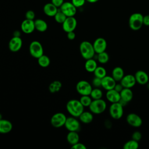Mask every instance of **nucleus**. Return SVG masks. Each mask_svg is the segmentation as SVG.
Listing matches in <instances>:
<instances>
[{
	"label": "nucleus",
	"mask_w": 149,
	"mask_h": 149,
	"mask_svg": "<svg viewBox=\"0 0 149 149\" xmlns=\"http://www.w3.org/2000/svg\"><path fill=\"white\" fill-rule=\"evenodd\" d=\"M66 108L71 116L79 118L80 114L84 111V107L79 100L72 99L68 101Z\"/></svg>",
	"instance_id": "obj_1"
},
{
	"label": "nucleus",
	"mask_w": 149,
	"mask_h": 149,
	"mask_svg": "<svg viewBox=\"0 0 149 149\" xmlns=\"http://www.w3.org/2000/svg\"><path fill=\"white\" fill-rule=\"evenodd\" d=\"M79 51L81 56L86 60L93 58L95 54L93 44L88 41H83L80 44Z\"/></svg>",
	"instance_id": "obj_2"
},
{
	"label": "nucleus",
	"mask_w": 149,
	"mask_h": 149,
	"mask_svg": "<svg viewBox=\"0 0 149 149\" xmlns=\"http://www.w3.org/2000/svg\"><path fill=\"white\" fill-rule=\"evenodd\" d=\"M143 25V15L140 13H134L132 14L129 19V26L134 30H140Z\"/></svg>",
	"instance_id": "obj_3"
},
{
	"label": "nucleus",
	"mask_w": 149,
	"mask_h": 149,
	"mask_svg": "<svg viewBox=\"0 0 149 149\" xmlns=\"http://www.w3.org/2000/svg\"><path fill=\"white\" fill-rule=\"evenodd\" d=\"M88 108L90 111L93 114H101L105 111L107 108V103L102 98L93 100Z\"/></svg>",
	"instance_id": "obj_4"
},
{
	"label": "nucleus",
	"mask_w": 149,
	"mask_h": 149,
	"mask_svg": "<svg viewBox=\"0 0 149 149\" xmlns=\"http://www.w3.org/2000/svg\"><path fill=\"white\" fill-rule=\"evenodd\" d=\"M29 52L34 58L38 59L44 54V49L42 44L38 41H33L29 45Z\"/></svg>",
	"instance_id": "obj_5"
},
{
	"label": "nucleus",
	"mask_w": 149,
	"mask_h": 149,
	"mask_svg": "<svg viewBox=\"0 0 149 149\" xmlns=\"http://www.w3.org/2000/svg\"><path fill=\"white\" fill-rule=\"evenodd\" d=\"M109 113L113 119H119L123 115V107L119 102L111 103L109 108Z\"/></svg>",
	"instance_id": "obj_6"
},
{
	"label": "nucleus",
	"mask_w": 149,
	"mask_h": 149,
	"mask_svg": "<svg viewBox=\"0 0 149 149\" xmlns=\"http://www.w3.org/2000/svg\"><path fill=\"white\" fill-rule=\"evenodd\" d=\"M93 89L91 84L86 80H80L78 81L76 86L77 92L81 95H90Z\"/></svg>",
	"instance_id": "obj_7"
},
{
	"label": "nucleus",
	"mask_w": 149,
	"mask_h": 149,
	"mask_svg": "<svg viewBox=\"0 0 149 149\" xmlns=\"http://www.w3.org/2000/svg\"><path fill=\"white\" fill-rule=\"evenodd\" d=\"M66 116L62 112H56L54 113L51 118V124L55 128H59L65 125Z\"/></svg>",
	"instance_id": "obj_8"
},
{
	"label": "nucleus",
	"mask_w": 149,
	"mask_h": 149,
	"mask_svg": "<svg viewBox=\"0 0 149 149\" xmlns=\"http://www.w3.org/2000/svg\"><path fill=\"white\" fill-rule=\"evenodd\" d=\"M64 126L69 132H79L80 129V123L77 118L74 116L68 117Z\"/></svg>",
	"instance_id": "obj_9"
},
{
	"label": "nucleus",
	"mask_w": 149,
	"mask_h": 149,
	"mask_svg": "<svg viewBox=\"0 0 149 149\" xmlns=\"http://www.w3.org/2000/svg\"><path fill=\"white\" fill-rule=\"evenodd\" d=\"M59 8L67 17L74 16L77 12V8L72 2H64Z\"/></svg>",
	"instance_id": "obj_10"
},
{
	"label": "nucleus",
	"mask_w": 149,
	"mask_h": 149,
	"mask_svg": "<svg viewBox=\"0 0 149 149\" xmlns=\"http://www.w3.org/2000/svg\"><path fill=\"white\" fill-rule=\"evenodd\" d=\"M127 123L133 127H139L143 123L141 117L135 113H130L126 116Z\"/></svg>",
	"instance_id": "obj_11"
},
{
	"label": "nucleus",
	"mask_w": 149,
	"mask_h": 149,
	"mask_svg": "<svg viewBox=\"0 0 149 149\" xmlns=\"http://www.w3.org/2000/svg\"><path fill=\"white\" fill-rule=\"evenodd\" d=\"M77 27V20L74 16L67 17L62 23V29L66 33L73 31Z\"/></svg>",
	"instance_id": "obj_12"
},
{
	"label": "nucleus",
	"mask_w": 149,
	"mask_h": 149,
	"mask_svg": "<svg viewBox=\"0 0 149 149\" xmlns=\"http://www.w3.org/2000/svg\"><path fill=\"white\" fill-rule=\"evenodd\" d=\"M22 45L23 41L20 37L13 36L9 42L8 47L11 52H16L22 48Z\"/></svg>",
	"instance_id": "obj_13"
},
{
	"label": "nucleus",
	"mask_w": 149,
	"mask_h": 149,
	"mask_svg": "<svg viewBox=\"0 0 149 149\" xmlns=\"http://www.w3.org/2000/svg\"><path fill=\"white\" fill-rule=\"evenodd\" d=\"M93 45L95 54L105 51L107 48V42L105 39L102 37H98L96 38Z\"/></svg>",
	"instance_id": "obj_14"
},
{
	"label": "nucleus",
	"mask_w": 149,
	"mask_h": 149,
	"mask_svg": "<svg viewBox=\"0 0 149 149\" xmlns=\"http://www.w3.org/2000/svg\"><path fill=\"white\" fill-rule=\"evenodd\" d=\"M120 83L122 85L123 88H131L137 83L134 75L128 74L125 75L120 81Z\"/></svg>",
	"instance_id": "obj_15"
},
{
	"label": "nucleus",
	"mask_w": 149,
	"mask_h": 149,
	"mask_svg": "<svg viewBox=\"0 0 149 149\" xmlns=\"http://www.w3.org/2000/svg\"><path fill=\"white\" fill-rule=\"evenodd\" d=\"M21 30L25 34H31L35 29L34 20L25 19L21 23Z\"/></svg>",
	"instance_id": "obj_16"
},
{
	"label": "nucleus",
	"mask_w": 149,
	"mask_h": 149,
	"mask_svg": "<svg viewBox=\"0 0 149 149\" xmlns=\"http://www.w3.org/2000/svg\"><path fill=\"white\" fill-rule=\"evenodd\" d=\"M116 81L113 79L111 76H105L101 79V87L108 91L114 88Z\"/></svg>",
	"instance_id": "obj_17"
},
{
	"label": "nucleus",
	"mask_w": 149,
	"mask_h": 149,
	"mask_svg": "<svg viewBox=\"0 0 149 149\" xmlns=\"http://www.w3.org/2000/svg\"><path fill=\"white\" fill-rule=\"evenodd\" d=\"M136 83L140 85L146 84L149 80L148 74L144 70H139L134 74Z\"/></svg>",
	"instance_id": "obj_18"
},
{
	"label": "nucleus",
	"mask_w": 149,
	"mask_h": 149,
	"mask_svg": "<svg viewBox=\"0 0 149 149\" xmlns=\"http://www.w3.org/2000/svg\"><path fill=\"white\" fill-rule=\"evenodd\" d=\"M106 98L111 103L119 102L120 100V93L115 90L114 88L108 90L106 93Z\"/></svg>",
	"instance_id": "obj_19"
},
{
	"label": "nucleus",
	"mask_w": 149,
	"mask_h": 149,
	"mask_svg": "<svg viewBox=\"0 0 149 149\" xmlns=\"http://www.w3.org/2000/svg\"><path fill=\"white\" fill-rule=\"evenodd\" d=\"M12 128L13 125L10 121L3 118L0 119V133H8L12 131Z\"/></svg>",
	"instance_id": "obj_20"
},
{
	"label": "nucleus",
	"mask_w": 149,
	"mask_h": 149,
	"mask_svg": "<svg viewBox=\"0 0 149 149\" xmlns=\"http://www.w3.org/2000/svg\"><path fill=\"white\" fill-rule=\"evenodd\" d=\"M58 8L51 2L46 3L43 7L44 13L48 16L54 17L58 12Z\"/></svg>",
	"instance_id": "obj_21"
},
{
	"label": "nucleus",
	"mask_w": 149,
	"mask_h": 149,
	"mask_svg": "<svg viewBox=\"0 0 149 149\" xmlns=\"http://www.w3.org/2000/svg\"><path fill=\"white\" fill-rule=\"evenodd\" d=\"M120 99L126 101L127 103L132 101L133 97V91L129 88H123L120 92Z\"/></svg>",
	"instance_id": "obj_22"
},
{
	"label": "nucleus",
	"mask_w": 149,
	"mask_h": 149,
	"mask_svg": "<svg viewBox=\"0 0 149 149\" xmlns=\"http://www.w3.org/2000/svg\"><path fill=\"white\" fill-rule=\"evenodd\" d=\"M93 113L91 111H83L79 116V120L85 124L91 123L93 120Z\"/></svg>",
	"instance_id": "obj_23"
},
{
	"label": "nucleus",
	"mask_w": 149,
	"mask_h": 149,
	"mask_svg": "<svg viewBox=\"0 0 149 149\" xmlns=\"http://www.w3.org/2000/svg\"><path fill=\"white\" fill-rule=\"evenodd\" d=\"M124 76V70L121 67L116 66L113 69L111 76L116 81H120Z\"/></svg>",
	"instance_id": "obj_24"
},
{
	"label": "nucleus",
	"mask_w": 149,
	"mask_h": 149,
	"mask_svg": "<svg viewBox=\"0 0 149 149\" xmlns=\"http://www.w3.org/2000/svg\"><path fill=\"white\" fill-rule=\"evenodd\" d=\"M79 135L77 132H69L66 136V140L71 146L79 141Z\"/></svg>",
	"instance_id": "obj_25"
},
{
	"label": "nucleus",
	"mask_w": 149,
	"mask_h": 149,
	"mask_svg": "<svg viewBox=\"0 0 149 149\" xmlns=\"http://www.w3.org/2000/svg\"><path fill=\"white\" fill-rule=\"evenodd\" d=\"M97 66V63L96 61L93 58H90L86 60V62L84 63V68L87 72L89 73H93Z\"/></svg>",
	"instance_id": "obj_26"
},
{
	"label": "nucleus",
	"mask_w": 149,
	"mask_h": 149,
	"mask_svg": "<svg viewBox=\"0 0 149 149\" xmlns=\"http://www.w3.org/2000/svg\"><path fill=\"white\" fill-rule=\"evenodd\" d=\"M34 25L35 29L40 32H44L48 29L47 22L41 19H36L34 20Z\"/></svg>",
	"instance_id": "obj_27"
},
{
	"label": "nucleus",
	"mask_w": 149,
	"mask_h": 149,
	"mask_svg": "<svg viewBox=\"0 0 149 149\" xmlns=\"http://www.w3.org/2000/svg\"><path fill=\"white\" fill-rule=\"evenodd\" d=\"M62 83L60 81L55 80L51 83L48 86V90L51 93H56L62 88Z\"/></svg>",
	"instance_id": "obj_28"
},
{
	"label": "nucleus",
	"mask_w": 149,
	"mask_h": 149,
	"mask_svg": "<svg viewBox=\"0 0 149 149\" xmlns=\"http://www.w3.org/2000/svg\"><path fill=\"white\" fill-rule=\"evenodd\" d=\"M37 62L40 66L42 68H47L50 65L51 61L47 55L43 54L37 59Z\"/></svg>",
	"instance_id": "obj_29"
},
{
	"label": "nucleus",
	"mask_w": 149,
	"mask_h": 149,
	"mask_svg": "<svg viewBox=\"0 0 149 149\" xmlns=\"http://www.w3.org/2000/svg\"><path fill=\"white\" fill-rule=\"evenodd\" d=\"M90 95L93 100H98L102 98L103 93L100 88L98 87H95L94 88L92 89Z\"/></svg>",
	"instance_id": "obj_30"
},
{
	"label": "nucleus",
	"mask_w": 149,
	"mask_h": 149,
	"mask_svg": "<svg viewBox=\"0 0 149 149\" xmlns=\"http://www.w3.org/2000/svg\"><path fill=\"white\" fill-rule=\"evenodd\" d=\"M139 147V142L134 140H130L126 141L123 146V149H137Z\"/></svg>",
	"instance_id": "obj_31"
},
{
	"label": "nucleus",
	"mask_w": 149,
	"mask_h": 149,
	"mask_svg": "<svg viewBox=\"0 0 149 149\" xmlns=\"http://www.w3.org/2000/svg\"><path fill=\"white\" fill-rule=\"evenodd\" d=\"M109 59L108 54L106 51L97 54V61L101 64L107 63Z\"/></svg>",
	"instance_id": "obj_32"
},
{
	"label": "nucleus",
	"mask_w": 149,
	"mask_h": 149,
	"mask_svg": "<svg viewBox=\"0 0 149 149\" xmlns=\"http://www.w3.org/2000/svg\"><path fill=\"white\" fill-rule=\"evenodd\" d=\"M93 73L95 77L100 79H102L105 76H107V70L102 66H97Z\"/></svg>",
	"instance_id": "obj_33"
},
{
	"label": "nucleus",
	"mask_w": 149,
	"mask_h": 149,
	"mask_svg": "<svg viewBox=\"0 0 149 149\" xmlns=\"http://www.w3.org/2000/svg\"><path fill=\"white\" fill-rule=\"evenodd\" d=\"M81 104L84 106V107H88L91 103L93 99L90 97V95H81V97L79 100Z\"/></svg>",
	"instance_id": "obj_34"
},
{
	"label": "nucleus",
	"mask_w": 149,
	"mask_h": 149,
	"mask_svg": "<svg viewBox=\"0 0 149 149\" xmlns=\"http://www.w3.org/2000/svg\"><path fill=\"white\" fill-rule=\"evenodd\" d=\"M54 17L55 20L57 23H61V24H62L67 17V16L60 9H58V12H56V13Z\"/></svg>",
	"instance_id": "obj_35"
},
{
	"label": "nucleus",
	"mask_w": 149,
	"mask_h": 149,
	"mask_svg": "<svg viewBox=\"0 0 149 149\" xmlns=\"http://www.w3.org/2000/svg\"><path fill=\"white\" fill-rule=\"evenodd\" d=\"M35 16H36V14H35L34 12L31 10H27L25 13V17L26 19L34 20Z\"/></svg>",
	"instance_id": "obj_36"
},
{
	"label": "nucleus",
	"mask_w": 149,
	"mask_h": 149,
	"mask_svg": "<svg viewBox=\"0 0 149 149\" xmlns=\"http://www.w3.org/2000/svg\"><path fill=\"white\" fill-rule=\"evenodd\" d=\"M141 137H142L141 133L139 131L134 132L132 135V139L138 142L141 139Z\"/></svg>",
	"instance_id": "obj_37"
},
{
	"label": "nucleus",
	"mask_w": 149,
	"mask_h": 149,
	"mask_svg": "<svg viewBox=\"0 0 149 149\" xmlns=\"http://www.w3.org/2000/svg\"><path fill=\"white\" fill-rule=\"evenodd\" d=\"M86 0H72V3L75 6V7L77 8H80L83 6L85 2H86Z\"/></svg>",
	"instance_id": "obj_38"
},
{
	"label": "nucleus",
	"mask_w": 149,
	"mask_h": 149,
	"mask_svg": "<svg viewBox=\"0 0 149 149\" xmlns=\"http://www.w3.org/2000/svg\"><path fill=\"white\" fill-rule=\"evenodd\" d=\"M92 84L95 87L99 88L100 87H101V79L94 76V78L92 81Z\"/></svg>",
	"instance_id": "obj_39"
},
{
	"label": "nucleus",
	"mask_w": 149,
	"mask_h": 149,
	"mask_svg": "<svg viewBox=\"0 0 149 149\" xmlns=\"http://www.w3.org/2000/svg\"><path fill=\"white\" fill-rule=\"evenodd\" d=\"M71 148H74V149H86L87 148L86 146L84 144L81 143L79 141L78 143L72 145Z\"/></svg>",
	"instance_id": "obj_40"
},
{
	"label": "nucleus",
	"mask_w": 149,
	"mask_h": 149,
	"mask_svg": "<svg viewBox=\"0 0 149 149\" xmlns=\"http://www.w3.org/2000/svg\"><path fill=\"white\" fill-rule=\"evenodd\" d=\"M64 0H51V3L56 6L58 8H60Z\"/></svg>",
	"instance_id": "obj_41"
},
{
	"label": "nucleus",
	"mask_w": 149,
	"mask_h": 149,
	"mask_svg": "<svg viewBox=\"0 0 149 149\" xmlns=\"http://www.w3.org/2000/svg\"><path fill=\"white\" fill-rule=\"evenodd\" d=\"M67 37L69 40H73L76 37V34L74 31L67 33Z\"/></svg>",
	"instance_id": "obj_42"
},
{
	"label": "nucleus",
	"mask_w": 149,
	"mask_h": 149,
	"mask_svg": "<svg viewBox=\"0 0 149 149\" xmlns=\"http://www.w3.org/2000/svg\"><path fill=\"white\" fill-rule=\"evenodd\" d=\"M143 25L149 26V15L143 16Z\"/></svg>",
	"instance_id": "obj_43"
},
{
	"label": "nucleus",
	"mask_w": 149,
	"mask_h": 149,
	"mask_svg": "<svg viewBox=\"0 0 149 149\" xmlns=\"http://www.w3.org/2000/svg\"><path fill=\"white\" fill-rule=\"evenodd\" d=\"M123 88V87L122 86V85L119 83H116L115 87H114V89L115 90H116L118 92H120L122 91V90Z\"/></svg>",
	"instance_id": "obj_44"
},
{
	"label": "nucleus",
	"mask_w": 149,
	"mask_h": 149,
	"mask_svg": "<svg viewBox=\"0 0 149 149\" xmlns=\"http://www.w3.org/2000/svg\"><path fill=\"white\" fill-rule=\"evenodd\" d=\"M13 36L15 37H20V32L18 30H16L13 33Z\"/></svg>",
	"instance_id": "obj_45"
},
{
	"label": "nucleus",
	"mask_w": 149,
	"mask_h": 149,
	"mask_svg": "<svg viewBox=\"0 0 149 149\" xmlns=\"http://www.w3.org/2000/svg\"><path fill=\"white\" fill-rule=\"evenodd\" d=\"M99 0H86V1H87L90 3H95V2H97Z\"/></svg>",
	"instance_id": "obj_46"
},
{
	"label": "nucleus",
	"mask_w": 149,
	"mask_h": 149,
	"mask_svg": "<svg viewBox=\"0 0 149 149\" xmlns=\"http://www.w3.org/2000/svg\"><path fill=\"white\" fill-rule=\"evenodd\" d=\"M2 115L0 113V119H2Z\"/></svg>",
	"instance_id": "obj_47"
}]
</instances>
